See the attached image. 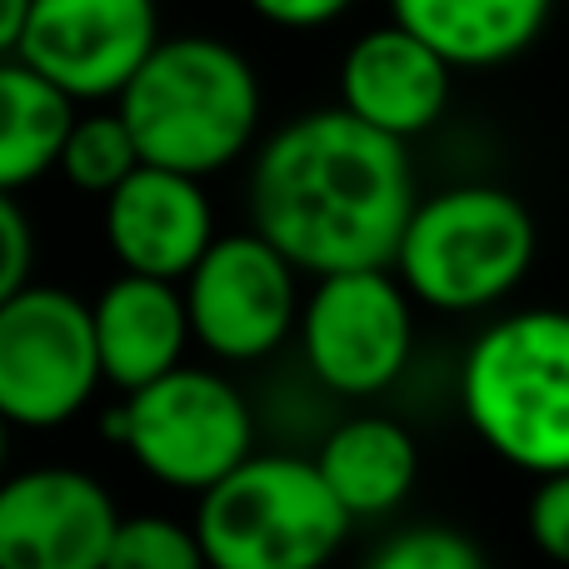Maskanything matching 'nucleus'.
I'll list each match as a JSON object with an SVG mask.
<instances>
[{"label":"nucleus","instance_id":"4","mask_svg":"<svg viewBox=\"0 0 569 569\" xmlns=\"http://www.w3.org/2000/svg\"><path fill=\"white\" fill-rule=\"evenodd\" d=\"M540 250L535 216L490 180L445 186L415 206L395 250V276L415 305L440 315H485L525 284Z\"/></svg>","mask_w":569,"mask_h":569},{"label":"nucleus","instance_id":"8","mask_svg":"<svg viewBox=\"0 0 569 569\" xmlns=\"http://www.w3.org/2000/svg\"><path fill=\"white\" fill-rule=\"evenodd\" d=\"M310 375L340 400H375L405 375L415 350V295L395 266L315 276L300 310Z\"/></svg>","mask_w":569,"mask_h":569},{"label":"nucleus","instance_id":"19","mask_svg":"<svg viewBox=\"0 0 569 569\" xmlns=\"http://www.w3.org/2000/svg\"><path fill=\"white\" fill-rule=\"evenodd\" d=\"M106 569H210L196 525H180L170 515H126Z\"/></svg>","mask_w":569,"mask_h":569},{"label":"nucleus","instance_id":"12","mask_svg":"<svg viewBox=\"0 0 569 569\" xmlns=\"http://www.w3.org/2000/svg\"><path fill=\"white\" fill-rule=\"evenodd\" d=\"M335 86H340V106L365 126L415 140L440 126L450 110L455 66L430 40H420L390 16L385 26H370L350 40Z\"/></svg>","mask_w":569,"mask_h":569},{"label":"nucleus","instance_id":"14","mask_svg":"<svg viewBox=\"0 0 569 569\" xmlns=\"http://www.w3.org/2000/svg\"><path fill=\"white\" fill-rule=\"evenodd\" d=\"M90 315H96V345H100V365H106V385H116L120 395L140 390V385L160 380L166 370L186 365V345L196 340L186 284L180 280L120 270L90 300Z\"/></svg>","mask_w":569,"mask_h":569},{"label":"nucleus","instance_id":"25","mask_svg":"<svg viewBox=\"0 0 569 569\" xmlns=\"http://www.w3.org/2000/svg\"><path fill=\"white\" fill-rule=\"evenodd\" d=\"M6 455H10V420L0 415V480H6Z\"/></svg>","mask_w":569,"mask_h":569},{"label":"nucleus","instance_id":"21","mask_svg":"<svg viewBox=\"0 0 569 569\" xmlns=\"http://www.w3.org/2000/svg\"><path fill=\"white\" fill-rule=\"evenodd\" d=\"M525 525H530V540L545 560L569 569V470L540 475L530 495V510H525Z\"/></svg>","mask_w":569,"mask_h":569},{"label":"nucleus","instance_id":"1","mask_svg":"<svg viewBox=\"0 0 569 569\" xmlns=\"http://www.w3.org/2000/svg\"><path fill=\"white\" fill-rule=\"evenodd\" d=\"M415 206L410 140L365 126L345 106L305 110L256 146L250 226L305 276L395 266Z\"/></svg>","mask_w":569,"mask_h":569},{"label":"nucleus","instance_id":"22","mask_svg":"<svg viewBox=\"0 0 569 569\" xmlns=\"http://www.w3.org/2000/svg\"><path fill=\"white\" fill-rule=\"evenodd\" d=\"M36 270V230L10 190H0V305L20 295Z\"/></svg>","mask_w":569,"mask_h":569},{"label":"nucleus","instance_id":"18","mask_svg":"<svg viewBox=\"0 0 569 569\" xmlns=\"http://www.w3.org/2000/svg\"><path fill=\"white\" fill-rule=\"evenodd\" d=\"M140 166H146V156H140L136 130H130V120L120 116V106L110 100V110H86V116H76L56 176H66L80 196L106 200L110 190L126 186Z\"/></svg>","mask_w":569,"mask_h":569},{"label":"nucleus","instance_id":"13","mask_svg":"<svg viewBox=\"0 0 569 569\" xmlns=\"http://www.w3.org/2000/svg\"><path fill=\"white\" fill-rule=\"evenodd\" d=\"M106 246L120 270L186 280L216 246V206L206 180L170 166H140L106 196Z\"/></svg>","mask_w":569,"mask_h":569},{"label":"nucleus","instance_id":"2","mask_svg":"<svg viewBox=\"0 0 569 569\" xmlns=\"http://www.w3.org/2000/svg\"><path fill=\"white\" fill-rule=\"evenodd\" d=\"M150 166L216 176L260 140V76L220 36H166L116 96Z\"/></svg>","mask_w":569,"mask_h":569},{"label":"nucleus","instance_id":"17","mask_svg":"<svg viewBox=\"0 0 569 569\" xmlns=\"http://www.w3.org/2000/svg\"><path fill=\"white\" fill-rule=\"evenodd\" d=\"M76 100L30 60L0 56V190L20 196L60 166Z\"/></svg>","mask_w":569,"mask_h":569},{"label":"nucleus","instance_id":"20","mask_svg":"<svg viewBox=\"0 0 569 569\" xmlns=\"http://www.w3.org/2000/svg\"><path fill=\"white\" fill-rule=\"evenodd\" d=\"M365 569H490L485 550L455 525H410L395 530Z\"/></svg>","mask_w":569,"mask_h":569},{"label":"nucleus","instance_id":"3","mask_svg":"<svg viewBox=\"0 0 569 569\" xmlns=\"http://www.w3.org/2000/svg\"><path fill=\"white\" fill-rule=\"evenodd\" d=\"M460 410L515 470H569V310L535 305L485 325L460 365Z\"/></svg>","mask_w":569,"mask_h":569},{"label":"nucleus","instance_id":"7","mask_svg":"<svg viewBox=\"0 0 569 569\" xmlns=\"http://www.w3.org/2000/svg\"><path fill=\"white\" fill-rule=\"evenodd\" d=\"M100 385L96 315L80 295L30 280L0 305V415L10 430H60Z\"/></svg>","mask_w":569,"mask_h":569},{"label":"nucleus","instance_id":"6","mask_svg":"<svg viewBox=\"0 0 569 569\" xmlns=\"http://www.w3.org/2000/svg\"><path fill=\"white\" fill-rule=\"evenodd\" d=\"M106 435L166 490L206 495L256 455V415L216 370L176 365L160 380L126 390L106 415Z\"/></svg>","mask_w":569,"mask_h":569},{"label":"nucleus","instance_id":"16","mask_svg":"<svg viewBox=\"0 0 569 569\" xmlns=\"http://www.w3.org/2000/svg\"><path fill=\"white\" fill-rule=\"evenodd\" d=\"M555 0H390V16L455 70H495L540 40Z\"/></svg>","mask_w":569,"mask_h":569},{"label":"nucleus","instance_id":"11","mask_svg":"<svg viewBox=\"0 0 569 569\" xmlns=\"http://www.w3.org/2000/svg\"><path fill=\"white\" fill-rule=\"evenodd\" d=\"M126 515L110 490L70 465L0 480V569H106Z\"/></svg>","mask_w":569,"mask_h":569},{"label":"nucleus","instance_id":"15","mask_svg":"<svg viewBox=\"0 0 569 569\" xmlns=\"http://www.w3.org/2000/svg\"><path fill=\"white\" fill-rule=\"evenodd\" d=\"M315 465L355 520H385L420 480V445L390 415H355L325 435Z\"/></svg>","mask_w":569,"mask_h":569},{"label":"nucleus","instance_id":"24","mask_svg":"<svg viewBox=\"0 0 569 569\" xmlns=\"http://www.w3.org/2000/svg\"><path fill=\"white\" fill-rule=\"evenodd\" d=\"M30 6H36V0H0V56H16V50H20Z\"/></svg>","mask_w":569,"mask_h":569},{"label":"nucleus","instance_id":"5","mask_svg":"<svg viewBox=\"0 0 569 569\" xmlns=\"http://www.w3.org/2000/svg\"><path fill=\"white\" fill-rule=\"evenodd\" d=\"M355 515L305 455H250L196 505L210 569H325Z\"/></svg>","mask_w":569,"mask_h":569},{"label":"nucleus","instance_id":"10","mask_svg":"<svg viewBox=\"0 0 569 569\" xmlns=\"http://www.w3.org/2000/svg\"><path fill=\"white\" fill-rule=\"evenodd\" d=\"M160 40L156 0H36L16 56L76 106H100L130 86Z\"/></svg>","mask_w":569,"mask_h":569},{"label":"nucleus","instance_id":"23","mask_svg":"<svg viewBox=\"0 0 569 569\" xmlns=\"http://www.w3.org/2000/svg\"><path fill=\"white\" fill-rule=\"evenodd\" d=\"M246 6L276 30H325L360 0H246Z\"/></svg>","mask_w":569,"mask_h":569},{"label":"nucleus","instance_id":"9","mask_svg":"<svg viewBox=\"0 0 569 569\" xmlns=\"http://www.w3.org/2000/svg\"><path fill=\"white\" fill-rule=\"evenodd\" d=\"M300 276L290 256L256 226L216 236L186 280L196 345L226 365L270 360L290 335H300Z\"/></svg>","mask_w":569,"mask_h":569}]
</instances>
